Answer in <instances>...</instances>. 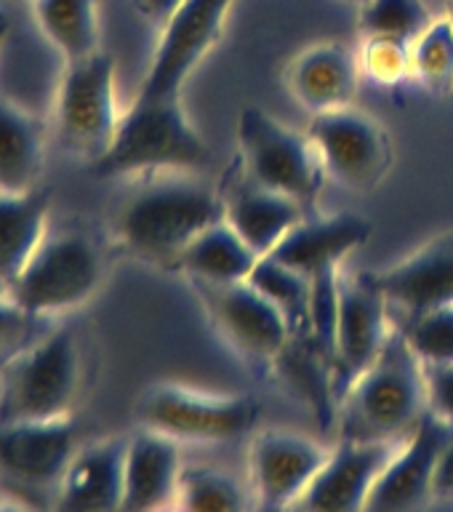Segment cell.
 Here are the masks:
<instances>
[{
    "mask_svg": "<svg viewBox=\"0 0 453 512\" xmlns=\"http://www.w3.org/2000/svg\"><path fill=\"white\" fill-rule=\"evenodd\" d=\"M248 280L278 304L280 312L286 315L291 336L312 334V283L304 272L267 254L259 256Z\"/></svg>",
    "mask_w": 453,
    "mask_h": 512,
    "instance_id": "obj_27",
    "label": "cell"
},
{
    "mask_svg": "<svg viewBox=\"0 0 453 512\" xmlns=\"http://www.w3.org/2000/svg\"><path fill=\"white\" fill-rule=\"evenodd\" d=\"M432 496H440V499H451L453 496V435L440 451L435 478H432Z\"/></svg>",
    "mask_w": 453,
    "mask_h": 512,
    "instance_id": "obj_35",
    "label": "cell"
},
{
    "mask_svg": "<svg viewBox=\"0 0 453 512\" xmlns=\"http://www.w3.org/2000/svg\"><path fill=\"white\" fill-rule=\"evenodd\" d=\"M347 3H352V6H360V8H363V6H366V3H368V0H347Z\"/></svg>",
    "mask_w": 453,
    "mask_h": 512,
    "instance_id": "obj_38",
    "label": "cell"
},
{
    "mask_svg": "<svg viewBox=\"0 0 453 512\" xmlns=\"http://www.w3.org/2000/svg\"><path fill=\"white\" fill-rule=\"evenodd\" d=\"M448 16H451V22H453V6H451V14H448Z\"/></svg>",
    "mask_w": 453,
    "mask_h": 512,
    "instance_id": "obj_39",
    "label": "cell"
},
{
    "mask_svg": "<svg viewBox=\"0 0 453 512\" xmlns=\"http://www.w3.org/2000/svg\"><path fill=\"white\" fill-rule=\"evenodd\" d=\"M360 75V59H355L350 48L339 43H315L288 64L286 83L296 102L318 115L350 107L358 94Z\"/></svg>",
    "mask_w": 453,
    "mask_h": 512,
    "instance_id": "obj_20",
    "label": "cell"
},
{
    "mask_svg": "<svg viewBox=\"0 0 453 512\" xmlns=\"http://www.w3.org/2000/svg\"><path fill=\"white\" fill-rule=\"evenodd\" d=\"M128 438L96 440L75 451L56 486V510L112 512L123 507Z\"/></svg>",
    "mask_w": 453,
    "mask_h": 512,
    "instance_id": "obj_19",
    "label": "cell"
},
{
    "mask_svg": "<svg viewBox=\"0 0 453 512\" xmlns=\"http://www.w3.org/2000/svg\"><path fill=\"white\" fill-rule=\"evenodd\" d=\"M390 307L368 272L342 278L339 283V312H336L334 350V395L336 406L347 387L366 371L382 352L390 336Z\"/></svg>",
    "mask_w": 453,
    "mask_h": 512,
    "instance_id": "obj_12",
    "label": "cell"
},
{
    "mask_svg": "<svg viewBox=\"0 0 453 512\" xmlns=\"http://www.w3.org/2000/svg\"><path fill=\"white\" fill-rule=\"evenodd\" d=\"M46 235V192H0V283H14Z\"/></svg>",
    "mask_w": 453,
    "mask_h": 512,
    "instance_id": "obj_23",
    "label": "cell"
},
{
    "mask_svg": "<svg viewBox=\"0 0 453 512\" xmlns=\"http://www.w3.org/2000/svg\"><path fill=\"white\" fill-rule=\"evenodd\" d=\"M411 75L432 96H453V22L432 19L411 46Z\"/></svg>",
    "mask_w": 453,
    "mask_h": 512,
    "instance_id": "obj_29",
    "label": "cell"
},
{
    "mask_svg": "<svg viewBox=\"0 0 453 512\" xmlns=\"http://www.w3.org/2000/svg\"><path fill=\"white\" fill-rule=\"evenodd\" d=\"M339 430L352 440H403L427 414V379L403 328L339 398Z\"/></svg>",
    "mask_w": 453,
    "mask_h": 512,
    "instance_id": "obj_2",
    "label": "cell"
},
{
    "mask_svg": "<svg viewBox=\"0 0 453 512\" xmlns=\"http://www.w3.org/2000/svg\"><path fill=\"white\" fill-rule=\"evenodd\" d=\"M219 195L224 200V219L243 235V240L259 256L272 254L280 240L286 238L304 216H310L299 200L254 182L246 174V168L240 166V160L227 168L219 184Z\"/></svg>",
    "mask_w": 453,
    "mask_h": 512,
    "instance_id": "obj_18",
    "label": "cell"
},
{
    "mask_svg": "<svg viewBox=\"0 0 453 512\" xmlns=\"http://www.w3.org/2000/svg\"><path fill=\"white\" fill-rule=\"evenodd\" d=\"M310 139L328 176L355 192H371L395 163L390 131L363 110L339 107L312 115Z\"/></svg>",
    "mask_w": 453,
    "mask_h": 512,
    "instance_id": "obj_10",
    "label": "cell"
},
{
    "mask_svg": "<svg viewBox=\"0 0 453 512\" xmlns=\"http://www.w3.org/2000/svg\"><path fill=\"white\" fill-rule=\"evenodd\" d=\"M120 118L112 56L96 51L88 59L67 64L56 94V128L64 147L96 163L110 150Z\"/></svg>",
    "mask_w": 453,
    "mask_h": 512,
    "instance_id": "obj_8",
    "label": "cell"
},
{
    "mask_svg": "<svg viewBox=\"0 0 453 512\" xmlns=\"http://www.w3.org/2000/svg\"><path fill=\"white\" fill-rule=\"evenodd\" d=\"M371 232V222L355 214H334L323 219L304 216L270 256L312 278L323 270H339L344 256L363 246Z\"/></svg>",
    "mask_w": 453,
    "mask_h": 512,
    "instance_id": "obj_22",
    "label": "cell"
},
{
    "mask_svg": "<svg viewBox=\"0 0 453 512\" xmlns=\"http://www.w3.org/2000/svg\"><path fill=\"white\" fill-rule=\"evenodd\" d=\"M176 507L192 512H232L246 507V491L222 467H182Z\"/></svg>",
    "mask_w": 453,
    "mask_h": 512,
    "instance_id": "obj_28",
    "label": "cell"
},
{
    "mask_svg": "<svg viewBox=\"0 0 453 512\" xmlns=\"http://www.w3.org/2000/svg\"><path fill=\"white\" fill-rule=\"evenodd\" d=\"M232 0H184L163 24L158 51L136 94V104L184 107V83L219 43Z\"/></svg>",
    "mask_w": 453,
    "mask_h": 512,
    "instance_id": "obj_9",
    "label": "cell"
},
{
    "mask_svg": "<svg viewBox=\"0 0 453 512\" xmlns=\"http://www.w3.org/2000/svg\"><path fill=\"white\" fill-rule=\"evenodd\" d=\"M403 323L435 307L453 304V230L440 232L403 262L368 272Z\"/></svg>",
    "mask_w": 453,
    "mask_h": 512,
    "instance_id": "obj_16",
    "label": "cell"
},
{
    "mask_svg": "<svg viewBox=\"0 0 453 512\" xmlns=\"http://www.w3.org/2000/svg\"><path fill=\"white\" fill-rule=\"evenodd\" d=\"M411 46L395 38H366L360 54V70L376 86H398L411 75Z\"/></svg>",
    "mask_w": 453,
    "mask_h": 512,
    "instance_id": "obj_32",
    "label": "cell"
},
{
    "mask_svg": "<svg viewBox=\"0 0 453 512\" xmlns=\"http://www.w3.org/2000/svg\"><path fill=\"white\" fill-rule=\"evenodd\" d=\"M200 299L216 323V331L235 350L259 366H275L291 342L286 315L251 280L203 283L195 280Z\"/></svg>",
    "mask_w": 453,
    "mask_h": 512,
    "instance_id": "obj_11",
    "label": "cell"
},
{
    "mask_svg": "<svg viewBox=\"0 0 453 512\" xmlns=\"http://www.w3.org/2000/svg\"><path fill=\"white\" fill-rule=\"evenodd\" d=\"M102 283V254L83 232H48L8 294L30 315H51L91 299Z\"/></svg>",
    "mask_w": 453,
    "mask_h": 512,
    "instance_id": "obj_6",
    "label": "cell"
},
{
    "mask_svg": "<svg viewBox=\"0 0 453 512\" xmlns=\"http://www.w3.org/2000/svg\"><path fill=\"white\" fill-rule=\"evenodd\" d=\"M32 11L67 64L99 51V0H32Z\"/></svg>",
    "mask_w": 453,
    "mask_h": 512,
    "instance_id": "obj_26",
    "label": "cell"
},
{
    "mask_svg": "<svg viewBox=\"0 0 453 512\" xmlns=\"http://www.w3.org/2000/svg\"><path fill=\"white\" fill-rule=\"evenodd\" d=\"M27 318H30V312H24L11 299V294H8V299H0V347H6L8 342L22 336Z\"/></svg>",
    "mask_w": 453,
    "mask_h": 512,
    "instance_id": "obj_34",
    "label": "cell"
},
{
    "mask_svg": "<svg viewBox=\"0 0 453 512\" xmlns=\"http://www.w3.org/2000/svg\"><path fill=\"white\" fill-rule=\"evenodd\" d=\"M78 384V342L70 328H59L0 368V424L67 416Z\"/></svg>",
    "mask_w": 453,
    "mask_h": 512,
    "instance_id": "obj_4",
    "label": "cell"
},
{
    "mask_svg": "<svg viewBox=\"0 0 453 512\" xmlns=\"http://www.w3.org/2000/svg\"><path fill=\"white\" fill-rule=\"evenodd\" d=\"M238 147L240 166L254 182L299 200L307 211L315 206L326 168L310 134L248 104L238 118Z\"/></svg>",
    "mask_w": 453,
    "mask_h": 512,
    "instance_id": "obj_5",
    "label": "cell"
},
{
    "mask_svg": "<svg viewBox=\"0 0 453 512\" xmlns=\"http://www.w3.org/2000/svg\"><path fill=\"white\" fill-rule=\"evenodd\" d=\"M131 3H134V8L144 19H150L155 24H166L184 0H131Z\"/></svg>",
    "mask_w": 453,
    "mask_h": 512,
    "instance_id": "obj_36",
    "label": "cell"
},
{
    "mask_svg": "<svg viewBox=\"0 0 453 512\" xmlns=\"http://www.w3.org/2000/svg\"><path fill=\"white\" fill-rule=\"evenodd\" d=\"M43 126L30 112L0 99V192H30L43 168Z\"/></svg>",
    "mask_w": 453,
    "mask_h": 512,
    "instance_id": "obj_25",
    "label": "cell"
},
{
    "mask_svg": "<svg viewBox=\"0 0 453 512\" xmlns=\"http://www.w3.org/2000/svg\"><path fill=\"white\" fill-rule=\"evenodd\" d=\"M3 35H6V16L0 14V40H3Z\"/></svg>",
    "mask_w": 453,
    "mask_h": 512,
    "instance_id": "obj_37",
    "label": "cell"
},
{
    "mask_svg": "<svg viewBox=\"0 0 453 512\" xmlns=\"http://www.w3.org/2000/svg\"><path fill=\"white\" fill-rule=\"evenodd\" d=\"M259 254L227 219L211 224L184 248L179 270L203 283H235L248 280Z\"/></svg>",
    "mask_w": 453,
    "mask_h": 512,
    "instance_id": "obj_24",
    "label": "cell"
},
{
    "mask_svg": "<svg viewBox=\"0 0 453 512\" xmlns=\"http://www.w3.org/2000/svg\"><path fill=\"white\" fill-rule=\"evenodd\" d=\"M331 448L288 430H264L251 443L248 467L256 504L262 510H283L296 504L323 470Z\"/></svg>",
    "mask_w": 453,
    "mask_h": 512,
    "instance_id": "obj_13",
    "label": "cell"
},
{
    "mask_svg": "<svg viewBox=\"0 0 453 512\" xmlns=\"http://www.w3.org/2000/svg\"><path fill=\"white\" fill-rule=\"evenodd\" d=\"M78 451L70 416L0 424V475L19 486L54 488Z\"/></svg>",
    "mask_w": 453,
    "mask_h": 512,
    "instance_id": "obj_15",
    "label": "cell"
},
{
    "mask_svg": "<svg viewBox=\"0 0 453 512\" xmlns=\"http://www.w3.org/2000/svg\"><path fill=\"white\" fill-rule=\"evenodd\" d=\"M179 475V440L144 427L128 438L126 486L120 510L150 512L174 504Z\"/></svg>",
    "mask_w": 453,
    "mask_h": 512,
    "instance_id": "obj_21",
    "label": "cell"
},
{
    "mask_svg": "<svg viewBox=\"0 0 453 512\" xmlns=\"http://www.w3.org/2000/svg\"><path fill=\"white\" fill-rule=\"evenodd\" d=\"M451 435L453 424L427 408V414L416 422L414 430L408 432V438L403 440L390 467L376 480L366 510L400 512L422 507L432 496L435 467H438L440 451L451 440Z\"/></svg>",
    "mask_w": 453,
    "mask_h": 512,
    "instance_id": "obj_17",
    "label": "cell"
},
{
    "mask_svg": "<svg viewBox=\"0 0 453 512\" xmlns=\"http://www.w3.org/2000/svg\"><path fill=\"white\" fill-rule=\"evenodd\" d=\"M208 147L187 118L184 107L131 104L120 118L110 150L91 163L96 176L198 171L206 166Z\"/></svg>",
    "mask_w": 453,
    "mask_h": 512,
    "instance_id": "obj_3",
    "label": "cell"
},
{
    "mask_svg": "<svg viewBox=\"0 0 453 512\" xmlns=\"http://www.w3.org/2000/svg\"><path fill=\"white\" fill-rule=\"evenodd\" d=\"M136 416L144 427L176 440L219 443L251 432L259 416V403L251 395H222L187 384L160 382L139 398Z\"/></svg>",
    "mask_w": 453,
    "mask_h": 512,
    "instance_id": "obj_7",
    "label": "cell"
},
{
    "mask_svg": "<svg viewBox=\"0 0 453 512\" xmlns=\"http://www.w3.org/2000/svg\"><path fill=\"white\" fill-rule=\"evenodd\" d=\"M400 328L422 363H453V304L422 312Z\"/></svg>",
    "mask_w": 453,
    "mask_h": 512,
    "instance_id": "obj_31",
    "label": "cell"
},
{
    "mask_svg": "<svg viewBox=\"0 0 453 512\" xmlns=\"http://www.w3.org/2000/svg\"><path fill=\"white\" fill-rule=\"evenodd\" d=\"M224 219L219 187L184 171H158L118 211V235L147 262L179 270L184 248Z\"/></svg>",
    "mask_w": 453,
    "mask_h": 512,
    "instance_id": "obj_1",
    "label": "cell"
},
{
    "mask_svg": "<svg viewBox=\"0 0 453 512\" xmlns=\"http://www.w3.org/2000/svg\"><path fill=\"white\" fill-rule=\"evenodd\" d=\"M432 24L424 0H368L360 14L363 38H395L414 43Z\"/></svg>",
    "mask_w": 453,
    "mask_h": 512,
    "instance_id": "obj_30",
    "label": "cell"
},
{
    "mask_svg": "<svg viewBox=\"0 0 453 512\" xmlns=\"http://www.w3.org/2000/svg\"><path fill=\"white\" fill-rule=\"evenodd\" d=\"M403 440L342 438L339 446L331 448L318 478L312 480L310 488L299 499V507L315 512L366 510L376 480L390 467Z\"/></svg>",
    "mask_w": 453,
    "mask_h": 512,
    "instance_id": "obj_14",
    "label": "cell"
},
{
    "mask_svg": "<svg viewBox=\"0 0 453 512\" xmlns=\"http://www.w3.org/2000/svg\"><path fill=\"white\" fill-rule=\"evenodd\" d=\"M427 379V406L453 424V363H422Z\"/></svg>",
    "mask_w": 453,
    "mask_h": 512,
    "instance_id": "obj_33",
    "label": "cell"
}]
</instances>
